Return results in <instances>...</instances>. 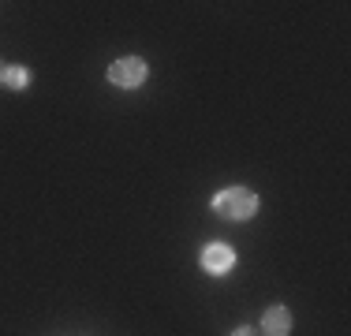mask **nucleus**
<instances>
[{"label":"nucleus","mask_w":351,"mask_h":336,"mask_svg":"<svg viewBox=\"0 0 351 336\" xmlns=\"http://www.w3.org/2000/svg\"><path fill=\"white\" fill-rule=\"evenodd\" d=\"M146 75H149V67L142 56H123V60H116V64H108V82L112 86H120V90H135L146 82Z\"/></svg>","instance_id":"obj_2"},{"label":"nucleus","mask_w":351,"mask_h":336,"mask_svg":"<svg viewBox=\"0 0 351 336\" xmlns=\"http://www.w3.org/2000/svg\"><path fill=\"white\" fill-rule=\"evenodd\" d=\"M198 265H202L210 276H224L232 265H236V250H232L228 243H206L202 254H198Z\"/></svg>","instance_id":"obj_3"},{"label":"nucleus","mask_w":351,"mask_h":336,"mask_svg":"<svg viewBox=\"0 0 351 336\" xmlns=\"http://www.w3.org/2000/svg\"><path fill=\"white\" fill-rule=\"evenodd\" d=\"M4 71H8V64H0V82H4Z\"/></svg>","instance_id":"obj_7"},{"label":"nucleus","mask_w":351,"mask_h":336,"mask_svg":"<svg viewBox=\"0 0 351 336\" xmlns=\"http://www.w3.org/2000/svg\"><path fill=\"white\" fill-rule=\"evenodd\" d=\"M4 86H12V90H23V86H30V67H23V64H12L4 71Z\"/></svg>","instance_id":"obj_5"},{"label":"nucleus","mask_w":351,"mask_h":336,"mask_svg":"<svg viewBox=\"0 0 351 336\" xmlns=\"http://www.w3.org/2000/svg\"><path fill=\"white\" fill-rule=\"evenodd\" d=\"M291 333V314L284 307H269L262 317V336H288Z\"/></svg>","instance_id":"obj_4"},{"label":"nucleus","mask_w":351,"mask_h":336,"mask_svg":"<svg viewBox=\"0 0 351 336\" xmlns=\"http://www.w3.org/2000/svg\"><path fill=\"white\" fill-rule=\"evenodd\" d=\"M210 209L224 221H250L258 213V195L250 187H224L221 195H213Z\"/></svg>","instance_id":"obj_1"},{"label":"nucleus","mask_w":351,"mask_h":336,"mask_svg":"<svg viewBox=\"0 0 351 336\" xmlns=\"http://www.w3.org/2000/svg\"><path fill=\"white\" fill-rule=\"evenodd\" d=\"M232 336H258V333H254V329H250V325H239V329H236V333H232Z\"/></svg>","instance_id":"obj_6"}]
</instances>
